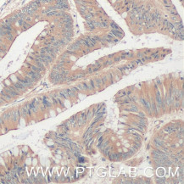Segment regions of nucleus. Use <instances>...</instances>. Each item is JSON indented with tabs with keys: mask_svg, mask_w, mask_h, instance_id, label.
Returning a JSON list of instances; mask_svg holds the SVG:
<instances>
[{
	"mask_svg": "<svg viewBox=\"0 0 184 184\" xmlns=\"http://www.w3.org/2000/svg\"><path fill=\"white\" fill-rule=\"evenodd\" d=\"M110 149H111V146H110V145H108V146L106 147L105 149H104V150H103L104 154H105V156H108V154H109V153H110Z\"/></svg>",
	"mask_w": 184,
	"mask_h": 184,
	"instance_id": "nucleus-8",
	"label": "nucleus"
},
{
	"mask_svg": "<svg viewBox=\"0 0 184 184\" xmlns=\"http://www.w3.org/2000/svg\"><path fill=\"white\" fill-rule=\"evenodd\" d=\"M110 26L112 27L113 30H120V27H119V26L117 25V24H115V22H111L110 24Z\"/></svg>",
	"mask_w": 184,
	"mask_h": 184,
	"instance_id": "nucleus-9",
	"label": "nucleus"
},
{
	"mask_svg": "<svg viewBox=\"0 0 184 184\" xmlns=\"http://www.w3.org/2000/svg\"><path fill=\"white\" fill-rule=\"evenodd\" d=\"M4 103H6V102L1 98V97H0V105H3V104H4Z\"/></svg>",
	"mask_w": 184,
	"mask_h": 184,
	"instance_id": "nucleus-14",
	"label": "nucleus"
},
{
	"mask_svg": "<svg viewBox=\"0 0 184 184\" xmlns=\"http://www.w3.org/2000/svg\"><path fill=\"white\" fill-rule=\"evenodd\" d=\"M150 109H151V110L154 113V115H158V110H157L155 103L153 102V101H152V102L150 103Z\"/></svg>",
	"mask_w": 184,
	"mask_h": 184,
	"instance_id": "nucleus-5",
	"label": "nucleus"
},
{
	"mask_svg": "<svg viewBox=\"0 0 184 184\" xmlns=\"http://www.w3.org/2000/svg\"><path fill=\"white\" fill-rule=\"evenodd\" d=\"M166 179H165V178H160V177H159V178H157L156 179V182L157 183H165V182H166Z\"/></svg>",
	"mask_w": 184,
	"mask_h": 184,
	"instance_id": "nucleus-11",
	"label": "nucleus"
},
{
	"mask_svg": "<svg viewBox=\"0 0 184 184\" xmlns=\"http://www.w3.org/2000/svg\"><path fill=\"white\" fill-rule=\"evenodd\" d=\"M11 112V120L14 123H17L19 122V120L21 119V112L20 110H12Z\"/></svg>",
	"mask_w": 184,
	"mask_h": 184,
	"instance_id": "nucleus-1",
	"label": "nucleus"
},
{
	"mask_svg": "<svg viewBox=\"0 0 184 184\" xmlns=\"http://www.w3.org/2000/svg\"><path fill=\"white\" fill-rule=\"evenodd\" d=\"M92 115H93V111H92L91 110H88V114H87V118H88V120L91 119Z\"/></svg>",
	"mask_w": 184,
	"mask_h": 184,
	"instance_id": "nucleus-10",
	"label": "nucleus"
},
{
	"mask_svg": "<svg viewBox=\"0 0 184 184\" xmlns=\"http://www.w3.org/2000/svg\"><path fill=\"white\" fill-rule=\"evenodd\" d=\"M4 122H5V121H4V119L2 118V116H0V124L2 125V127H4V126H5V123H4Z\"/></svg>",
	"mask_w": 184,
	"mask_h": 184,
	"instance_id": "nucleus-12",
	"label": "nucleus"
},
{
	"mask_svg": "<svg viewBox=\"0 0 184 184\" xmlns=\"http://www.w3.org/2000/svg\"><path fill=\"white\" fill-rule=\"evenodd\" d=\"M2 127H2V125L0 124V129H2Z\"/></svg>",
	"mask_w": 184,
	"mask_h": 184,
	"instance_id": "nucleus-15",
	"label": "nucleus"
},
{
	"mask_svg": "<svg viewBox=\"0 0 184 184\" xmlns=\"http://www.w3.org/2000/svg\"><path fill=\"white\" fill-rule=\"evenodd\" d=\"M78 161H79V163H82V162L85 161V159H84V158H81V156H79V157H78Z\"/></svg>",
	"mask_w": 184,
	"mask_h": 184,
	"instance_id": "nucleus-13",
	"label": "nucleus"
},
{
	"mask_svg": "<svg viewBox=\"0 0 184 184\" xmlns=\"http://www.w3.org/2000/svg\"><path fill=\"white\" fill-rule=\"evenodd\" d=\"M2 118L4 119V121H6V122H8L11 119V112H6V113H4L3 115H2Z\"/></svg>",
	"mask_w": 184,
	"mask_h": 184,
	"instance_id": "nucleus-4",
	"label": "nucleus"
},
{
	"mask_svg": "<svg viewBox=\"0 0 184 184\" xmlns=\"http://www.w3.org/2000/svg\"><path fill=\"white\" fill-rule=\"evenodd\" d=\"M120 157H121L122 159H127L129 158V157H131L130 154H128V152H123V153H120Z\"/></svg>",
	"mask_w": 184,
	"mask_h": 184,
	"instance_id": "nucleus-7",
	"label": "nucleus"
},
{
	"mask_svg": "<svg viewBox=\"0 0 184 184\" xmlns=\"http://www.w3.org/2000/svg\"><path fill=\"white\" fill-rule=\"evenodd\" d=\"M58 95H59V97L60 98H65V99L69 98V95H68V93H67L66 89H64V90L59 91V93H58Z\"/></svg>",
	"mask_w": 184,
	"mask_h": 184,
	"instance_id": "nucleus-3",
	"label": "nucleus"
},
{
	"mask_svg": "<svg viewBox=\"0 0 184 184\" xmlns=\"http://www.w3.org/2000/svg\"><path fill=\"white\" fill-rule=\"evenodd\" d=\"M20 112H21V117H23V118H27L28 117L25 107H22L21 109H20Z\"/></svg>",
	"mask_w": 184,
	"mask_h": 184,
	"instance_id": "nucleus-6",
	"label": "nucleus"
},
{
	"mask_svg": "<svg viewBox=\"0 0 184 184\" xmlns=\"http://www.w3.org/2000/svg\"><path fill=\"white\" fill-rule=\"evenodd\" d=\"M0 97H1V98H3L5 102H9V101H11L12 99H13L12 97H10L9 94H7L5 92H4V91L0 92Z\"/></svg>",
	"mask_w": 184,
	"mask_h": 184,
	"instance_id": "nucleus-2",
	"label": "nucleus"
}]
</instances>
